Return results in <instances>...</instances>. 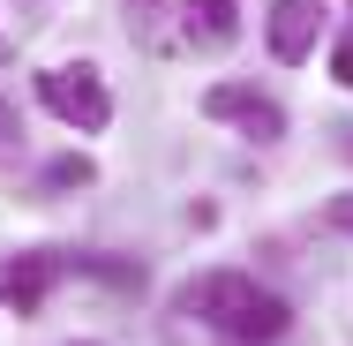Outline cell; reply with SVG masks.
Masks as SVG:
<instances>
[{"label":"cell","instance_id":"4","mask_svg":"<svg viewBox=\"0 0 353 346\" xmlns=\"http://www.w3.org/2000/svg\"><path fill=\"white\" fill-rule=\"evenodd\" d=\"M68 271V256H53V249H30V256H15V264H0V301L15 309V316H38V301H46V286Z\"/></svg>","mask_w":353,"mask_h":346},{"label":"cell","instance_id":"7","mask_svg":"<svg viewBox=\"0 0 353 346\" xmlns=\"http://www.w3.org/2000/svg\"><path fill=\"white\" fill-rule=\"evenodd\" d=\"M165 15H173V0H128V30H136L143 46H158V53L173 46L165 38Z\"/></svg>","mask_w":353,"mask_h":346},{"label":"cell","instance_id":"12","mask_svg":"<svg viewBox=\"0 0 353 346\" xmlns=\"http://www.w3.org/2000/svg\"><path fill=\"white\" fill-rule=\"evenodd\" d=\"M346 158H353V128H346Z\"/></svg>","mask_w":353,"mask_h":346},{"label":"cell","instance_id":"11","mask_svg":"<svg viewBox=\"0 0 353 346\" xmlns=\"http://www.w3.org/2000/svg\"><path fill=\"white\" fill-rule=\"evenodd\" d=\"M331 226H339V233H353V196H331Z\"/></svg>","mask_w":353,"mask_h":346},{"label":"cell","instance_id":"14","mask_svg":"<svg viewBox=\"0 0 353 346\" xmlns=\"http://www.w3.org/2000/svg\"><path fill=\"white\" fill-rule=\"evenodd\" d=\"M83 346H90V339H83Z\"/></svg>","mask_w":353,"mask_h":346},{"label":"cell","instance_id":"13","mask_svg":"<svg viewBox=\"0 0 353 346\" xmlns=\"http://www.w3.org/2000/svg\"><path fill=\"white\" fill-rule=\"evenodd\" d=\"M0 61H8V38H0Z\"/></svg>","mask_w":353,"mask_h":346},{"label":"cell","instance_id":"6","mask_svg":"<svg viewBox=\"0 0 353 346\" xmlns=\"http://www.w3.org/2000/svg\"><path fill=\"white\" fill-rule=\"evenodd\" d=\"M241 30V0H188V38L196 46H233Z\"/></svg>","mask_w":353,"mask_h":346},{"label":"cell","instance_id":"1","mask_svg":"<svg viewBox=\"0 0 353 346\" xmlns=\"http://www.w3.org/2000/svg\"><path fill=\"white\" fill-rule=\"evenodd\" d=\"M181 309L203 316L211 331H225L233 346H271V339H285V324H293V309H285L279 294H263L248 271H203L181 294Z\"/></svg>","mask_w":353,"mask_h":346},{"label":"cell","instance_id":"9","mask_svg":"<svg viewBox=\"0 0 353 346\" xmlns=\"http://www.w3.org/2000/svg\"><path fill=\"white\" fill-rule=\"evenodd\" d=\"M15 151H23V121H15V106L0 98V166H8Z\"/></svg>","mask_w":353,"mask_h":346},{"label":"cell","instance_id":"10","mask_svg":"<svg viewBox=\"0 0 353 346\" xmlns=\"http://www.w3.org/2000/svg\"><path fill=\"white\" fill-rule=\"evenodd\" d=\"M331 75H339V83H346V90H353V38H346V46H339V53H331Z\"/></svg>","mask_w":353,"mask_h":346},{"label":"cell","instance_id":"3","mask_svg":"<svg viewBox=\"0 0 353 346\" xmlns=\"http://www.w3.org/2000/svg\"><path fill=\"white\" fill-rule=\"evenodd\" d=\"M203 113H211V121H241V136H256V143L285 136V113L263 90H248V83H211V90H203Z\"/></svg>","mask_w":353,"mask_h":346},{"label":"cell","instance_id":"8","mask_svg":"<svg viewBox=\"0 0 353 346\" xmlns=\"http://www.w3.org/2000/svg\"><path fill=\"white\" fill-rule=\"evenodd\" d=\"M46 181H53V189H90V181H98V166H90V158H53V166H46Z\"/></svg>","mask_w":353,"mask_h":346},{"label":"cell","instance_id":"2","mask_svg":"<svg viewBox=\"0 0 353 346\" xmlns=\"http://www.w3.org/2000/svg\"><path fill=\"white\" fill-rule=\"evenodd\" d=\"M38 98H46V113H53V121H68V128H83V136H98V128L113 121L105 75L90 68V61H68V68H46V75H38Z\"/></svg>","mask_w":353,"mask_h":346},{"label":"cell","instance_id":"5","mask_svg":"<svg viewBox=\"0 0 353 346\" xmlns=\"http://www.w3.org/2000/svg\"><path fill=\"white\" fill-rule=\"evenodd\" d=\"M316 30H323V0H271L263 38H271L279 61H308L316 53Z\"/></svg>","mask_w":353,"mask_h":346}]
</instances>
